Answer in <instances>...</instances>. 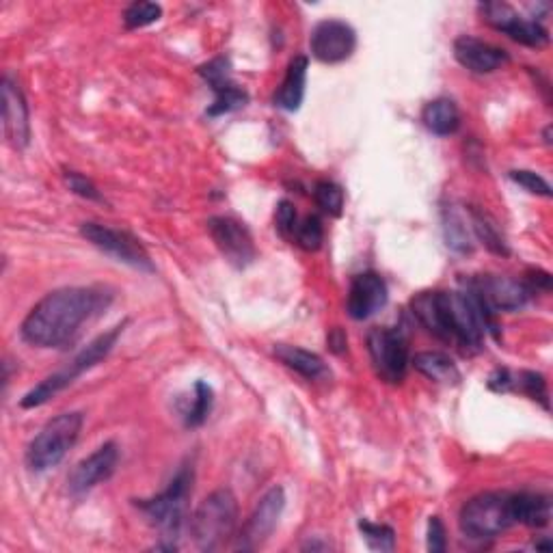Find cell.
Returning a JSON list of instances; mask_svg holds the SVG:
<instances>
[{"instance_id":"36","label":"cell","mask_w":553,"mask_h":553,"mask_svg":"<svg viewBox=\"0 0 553 553\" xmlns=\"http://www.w3.org/2000/svg\"><path fill=\"white\" fill-rule=\"evenodd\" d=\"M428 551L443 553L448 547V538H445V525L439 517H430L428 521V538H426Z\"/></svg>"},{"instance_id":"14","label":"cell","mask_w":553,"mask_h":553,"mask_svg":"<svg viewBox=\"0 0 553 553\" xmlns=\"http://www.w3.org/2000/svg\"><path fill=\"white\" fill-rule=\"evenodd\" d=\"M471 288L478 292L480 299L487 303L493 312H517L528 305L532 290L525 281L504 277V275H478L467 279Z\"/></svg>"},{"instance_id":"32","label":"cell","mask_w":553,"mask_h":553,"mask_svg":"<svg viewBox=\"0 0 553 553\" xmlns=\"http://www.w3.org/2000/svg\"><path fill=\"white\" fill-rule=\"evenodd\" d=\"M163 16V7L158 3H147V0H139V3H132L124 11V24L128 31L143 29V26H150L160 20Z\"/></svg>"},{"instance_id":"5","label":"cell","mask_w":553,"mask_h":553,"mask_svg":"<svg viewBox=\"0 0 553 553\" xmlns=\"http://www.w3.org/2000/svg\"><path fill=\"white\" fill-rule=\"evenodd\" d=\"M461 532L471 541H491L512 525H517L515 517V493H480L471 497L458 515Z\"/></svg>"},{"instance_id":"37","label":"cell","mask_w":553,"mask_h":553,"mask_svg":"<svg viewBox=\"0 0 553 553\" xmlns=\"http://www.w3.org/2000/svg\"><path fill=\"white\" fill-rule=\"evenodd\" d=\"M525 283H528L532 292H536L538 288L549 290L551 288V275L543 273V271H530L528 279H525Z\"/></svg>"},{"instance_id":"23","label":"cell","mask_w":553,"mask_h":553,"mask_svg":"<svg viewBox=\"0 0 553 553\" xmlns=\"http://www.w3.org/2000/svg\"><path fill=\"white\" fill-rule=\"evenodd\" d=\"M413 368L424 374L428 381H435V383H458L461 381V372H458V368L454 366V361L443 355V353H435V350H428V353H417L413 359Z\"/></svg>"},{"instance_id":"2","label":"cell","mask_w":553,"mask_h":553,"mask_svg":"<svg viewBox=\"0 0 553 553\" xmlns=\"http://www.w3.org/2000/svg\"><path fill=\"white\" fill-rule=\"evenodd\" d=\"M411 312L437 340L454 344L463 355L480 353L484 329L463 290H428L415 294L411 299Z\"/></svg>"},{"instance_id":"20","label":"cell","mask_w":553,"mask_h":553,"mask_svg":"<svg viewBox=\"0 0 553 553\" xmlns=\"http://www.w3.org/2000/svg\"><path fill=\"white\" fill-rule=\"evenodd\" d=\"M275 355L283 366L294 370L296 374H301L307 381H325L327 376H331L327 363L322 361V357L312 353V350L290 344H277Z\"/></svg>"},{"instance_id":"22","label":"cell","mask_w":553,"mask_h":553,"mask_svg":"<svg viewBox=\"0 0 553 553\" xmlns=\"http://www.w3.org/2000/svg\"><path fill=\"white\" fill-rule=\"evenodd\" d=\"M517 525L545 528L551 521V499L541 493H515Z\"/></svg>"},{"instance_id":"9","label":"cell","mask_w":553,"mask_h":553,"mask_svg":"<svg viewBox=\"0 0 553 553\" xmlns=\"http://www.w3.org/2000/svg\"><path fill=\"white\" fill-rule=\"evenodd\" d=\"M368 353L376 376L389 385H400L411 366L409 344L396 329L376 327L368 333Z\"/></svg>"},{"instance_id":"16","label":"cell","mask_w":553,"mask_h":553,"mask_svg":"<svg viewBox=\"0 0 553 553\" xmlns=\"http://www.w3.org/2000/svg\"><path fill=\"white\" fill-rule=\"evenodd\" d=\"M3 93V128L13 150H24L31 143V115L20 85L9 74L0 83Z\"/></svg>"},{"instance_id":"29","label":"cell","mask_w":553,"mask_h":553,"mask_svg":"<svg viewBox=\"0 0 553 553\" xmlns=\"http://www.w3.org/2000/svg\"><path fill=\"white\" fill-rule=\"evenodd\" d=\"M292 240L303 251H318L322 247V240H325V225H322L318 214H307L303 221H299Z\"/></svg>"},{"instance_id":"27","label":"cell","mask_w":553,"mask_h":553,"mask_svg":"<svg viewBox=\"0 0 553 553\" xmlns=\"http://www.w3.org/2000/svg\"><path fill=\"white\" fill-rule=\"evenodd\" d=\"M510 391H521V394L528 396L534 402H541L543 409L549 411V394H547V383L541 372L532 370H521L519 374L512 372V389Z\"/></svg>"},{"instance_id":"28","label":"cell","mask_w":553,"mask_h":553,"mask_svg":"<svg viewBox=\"0 0 553 553\" xmlns=\"http://www.w3.org/2000/svg\"><path fill=\"white\" fill-rule=\"evenodd\" d=\"M212 404H214V391H212V387L208 383H204V381H197L195 383L193 404L184 413L186 426L188 428H199L201 424H204L208 420L210 411H212Z\"/></svg>"},{"instance_id":"25","label":"cell","mask_w":553,"mask_h":553,"mask_svg":"<svg viewBox=\"0 0 553 553\" xmlns=\"http://www.w3.org/2000/svg\"><path fill=\"white\" fill-rule=\"evenodd\" d=\"M443 234L448 247L456 253H471L474 242H471V225H467L465 217L456 208L443 210Z\"/></svg>"},{"instance_id":"4","label":"cell","mask_w":553,"mask_h":553,"mask_svg":"<svg viewBox=\"0 0 553 553\" xmlns=\"http://www.w3.org/2000/svg\"><path fill=\"white\" fill-rule=\"evenodd\" d=\"M193 482V467L182 465L163 493H158L152 499H141V502H137L147 521L163 532V538L169 541V549H178V545L173 543V538H178L184 525L188 499L193 495Z\"/></svg>"},{"instance_id":"26","label":"cell","mask_w":553,"mask_h":553,"mask_svg":"<svg viewBox=\"0 0 553 553\" xmlns=\"http://www.w3.org/2000/svg\"><path fill=\"white\" fill-rule=\"evenodd\" d=\"M212 91L217 93V100H214V104L206 111L208 117H219V115L238 111V109H242V106H247V102H249V93L242 87H238L234 80H229V83L212 89Z\"/></svg>"},{"instance_id":"17","label":"cell","mask_w":553,"mask_h":553,"mask_svg":"<svg viewBox=\"0 0 553 553\" xmlns=\"http://www.w3.org/2000/svg\"><path fill=\"white\" fill-rule=\"evenodd\" d=\"M389 301L387 283L379 273H361L350 281L346 312L353 320H368Z\"/></svg>"},{"instance_id":"6","label":"cell","mask_w":553,"mask_h":553,"mask_svg":"<svg viewBox=\"0 0 553 553\" xmlns=\"http://www.w3.org/2000/svg\"><path fill=\"white\" fill-rule=\"evenodd\" d=\"M238 502L232 491L219 489L201 502L191 519V532L201 551H217L236 536Z\"/></svg>"},{"instance_id":"11","label":"cell","mask_w":553,"mask_h":553,"mask_svg":"<svg viewBox=\"0 0 553 553\" xmlns=\"http://www.w3.org/2000/svg\"><path fill=\"white\" fill-rule=\"evenodd\" d=\"M283 508H286V491H283L281 487L268 489L262 495L258 506L253 508L247 523L242 525V530L236 538V549L253 551V549L262 547L268 538L273 536L275 528L279 525Z\"/></svg>"},{"instance_id":"35","label":"cell","mask_w":553,"mask_h":553,"mask_svg":"<svg viewBox=\"0 0 553 553\" xmlns=\"http://www.w3.org/2000/svg\"><path fill=\"white\" fill-rule=\"evenodd\" d=\"M275 223L283 236L292 238L296 232V225H299V214H296L294 204H290V201H279L275 212Z\"/></svg>"},{"instance_id":"10","label":"cell","mask_w":553,"mask_h":553,"mask_svg":"<svg viewBox=\"0 0 553 553\" xmlns=\"http://www.w3.org/2000/svg\"><path fill=\"white\" fill-rule=\"evenodd\" d=\"M478 11L482 22L493 26L495 31H502L512 42L528 48H545L549 44V31L545 26L532 18H523L508 3H482Z\"/></svg>"},{"instance_id":"8","label":"cell","mask_w":553,"mask_h":553,"mask_svg":"<svg viewBox=\"0 0 553 553\" xmlns=\"http://www.w3.org/2000/svg\"><path fill=\"white\" fill-rule=\"evenodd\" d=\"M80 236H83L87 242H91V245L100 249L102 253L109 255V258H113L115 262L132 266L143 273L156 271L150 253L145 251L141 240L134 238L130 232H124V229H115L109 225L89 221L80 225Z\"/></svg>"},{"instance_id":"38","label":"cell","mask_w":553,"mask_h":553,"mask_svg":"<svg viewBox=\"0 0 553 553\" xmlns=\"http://www.w3.org/2000/svg\"><path fill=\"white\" fill-rule=\"evenodd\" d=\"M329 346L333 353H344L346 350V335L340 329H333V333L329 335Z\"/></svg>"},{"instance_id":"34","label":"cell","mask_w":553,"mask_h":553,"mask_svg":"<svg viewBox=\"0 0 553 553\" xmlns=\"http://www.w3.org/2000/svg\"><path fill=\"white\" fill-rule=\"evenodd\" d=\"M63 180H65L67 188H70V191L76 193L78 197L89 199V201H104V197L100 195V191L96 188V184H93L91 180H87L83 173L72 171V169H65Z\"/></svg>"},{"instance_id":"1","label":"cell","mask_w":553,"mask_h":553,"mask_svg":"<svg viewBox=\"0 0 553 553\" xmlns=\"http://www.w3.org/2000/svg\"><path fill=\"white\" fill-rule=\"evenodd\" d=\"M113 294L104 288H61L46 294L24 318L22 340L37 348L70 344L85 322L111 305Z\"/></svg>"},{"instance_id":"19","label":"cell","mask_w":553,"mask_h":553,"mask_svg":"<svg viewBox=\"0 0 553 553\" xmlns=\"http://www.w3.org/2000/svg\"><path fill=\"white\" fill-rule=\"evenodd\" d=\"M307 70H309V59L305 55H296L290 63L286 76H283V83L275 93V106L281 111L294 113L301 109L305 100V85H307Z\"/></svg>"},{"instance_id":"21","label":"cell","mask_w":553,"mask_h":553,"mask_svg":"<svg viewBox=\"0 0 553 553\" xmlns=\"http://www.w3.org/2000/svg\"><path fill=\"white\" fill-rule=\"evenodd\" d=\"M422 121L437 137H450V134L461 128V111H458L454 100L437 98L424 106Z\"/></svg>"},{"instance_id":"18","label":"cell","mask_w":553,"mask_h":553,"mask_svg":"<svg viewBox=\"0 0 553 553\" xmlns=\"http://www.w3.org/2000/svg\"><path fill=\"white\" fill-rule=\"evenodd\" d=\"M454 57L465 67V70L474 74H491L510 61L508 52L504 48L493 46L489 42H484V39L471 37V35H461L456 39Z\"/></svg>"},{"instance_id":"30","label":"cell","mask_w":553,"mask_h":553,"mask_svg":"<svg viewBox=\"0 0 553 553\" xmlns=\"http://www.w3.org/2000/svg\"><path fill=\"white\" fill-rule=\"evenodd\" d=\"M314 199H316V206L329 214V217H340L342 210H344V191L340 184L335 182H329V180H322L314 186Z\"/></svg>"},{"instance_id":"31","label":"cell","mask_w":553,"mask_h":553,"mask_svg":"<svg viewBox=\"0 0 553 553\" xmlns=\"http://www.w3.org/2000/svg\"><path fill=\"white\" fill-rule=\"evenodd\" d=\"M359 532L363 534V541H366L368 547L374 551H394L396 549V532L391 530L389 525L361 519Z\"/></svg>"},{"instance_id":"7","label":"cell","mask_w":553,"mask_h":553,"mask_svg":"<svg viewBox=\"0 0 553 553\" xmlns=\"http://www.w3.org/2000/svg\"><path fill=\"white\" fill-rule=\"evenodd\" d=\"M85 417L80 411L61 413L39 430L35 439L26 448V465L37 474H44L48 469H55L70 452L83 430Z\"/></svg>"},{"instance_id":"3","label":"cell","mask_w":553,"mask_h":553,"mask_svg":"<svg viewBox=\"0 0 553 553\" xmlns=\"http://www.w3.org/2000/svg\"><path fill=\"white\" fill-rule=\"evenodd\" d=\"M124 325H117L113 327L111 331H106L102 335H98L96 340H93L85 350H80V353L67 363V366L55 374H50L48 379H44L39 385H35L31 391H26L24 398L20 400V407L22 409H37L42 407V404L50 402L52 398H55L59 391H63L65 387H70L80 374H85L87 370L96 368L100 361H104L106 357H109L111 350L115 348L119 335L124 333Z\"/></svg>"},{"instance_id":"33","label":"cell","mask_w":553,"mask_h":553,"mask_svg":"<svg viewBox=\"0 0 553 553\" xmlns=\"http://www.w3.org/2000/svg\"><path fill=\"white\" fill-rule=\"evenodd\" d=\"M510 180L519 184L525 191L538 195V197H551V186L549 182L543 178V175H538L534 171H525V169H517L510 171Z\"/></svg>"},{"instance_id":"12","label":"cell","mask_w":553,"mask_h":553,"mask_svg":"<svg viewBox=\"0 0 553 553\" xmlns=\"http://www.w3.org/2000/svg\"><path fill=\"white\" fill-rule=\"evenodd\" d=\"M206 225L214 245L232 266L247 268L258 258V249H255L253 236L245 223L234 217H212Z\"/></svg>"},{"instance_id":"39","label":"cell","mask_w":553,"mask_h":553,"mask_svg":"<svg viewBox=\"0 0 553 553\" xmlns=\"http://www.w3.org/2000/svg\"><path fill=\"white\" fill-rule=\"evenodd\" d=\"M331 545L329 543H312V541H309L303 549H312V551H316V549H329Z\"/></svg>"},{"instance_id":"15","label":"cell","mask_w":553,"mask_h":553,"mask_svg":"<svg viewBox=\"0 0 553 553\" xmlns=\"http://www.w3.org/2000/svg\"><path fill=\"white\" fill-rule=\"evenodd\" d=\"M119 465V445L115 441H106L96 452L83 458L67 478V489L74 497H80L96 489L98 484L109 480Z\"/></svg>"},{"instance_id":"13","label":"cell","mask_w":553,"mask_h":553,"mask_svg":"<svg viewBox=\"0 0 553 553\" xmlns=\"http://www.w3.org/2000/svg\"><path fill=\"white\" fill-rule=\"evenodd\" d=\"M309 48L314 59L327 65L344 63L357 48V33L344 20H322L309 35Z\"/></svg>"},{"instance_id":"24","label":"cell","mask_w":553,"mask_h":553,"mask_svg":"<svg viewBox=\"0 0 553 553\" xmlns=\"http://www.w3.org/2000/svg\"><path fill=\"white\" fill-rule=\"evenodd\" d=\"M469 223H471V232L476 234V238L491 253L502 255V258L510 255V249H508V242H506L504 234L499 232L497 223L489 217L487 212H482L478 208H469Z\"/></svg>"}]
</instances>
